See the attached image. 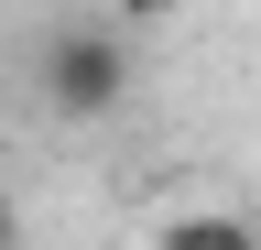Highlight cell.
<instances>
[{
  "instance_id": "cell-1",
  "label": "cell",
  "mask_w": 261,
  "mask_h": 250,
  "mask_svg": "<svg viewBox=\"0 0 261 250\" xmlns=\"http://www.w3.org/2000/svg\"><path fill=\"white\" fill-rule=\"evenodd\" d=\"M33 76H44V109L55 120H109L130 98V44L109 22H55L44 54H33Z\"/></svg>"
},
{
  "instance_id": "cell-2",
  "label": "cell",
  "mask_w": 261,
  "mask_h": 250,
  "mask_svg": "<svg viewBox=\"0 0 261 250\" xmlns=\"http://www.w3.org/2000/svg\"><path fill=\"white\" fill-rule=\"evenodd\" d=\"M152 250H261V229H250L240 207H174L152 229Z\"/></svg>"
},
{
  "instance_id": "cell-3",
  "label": "cell",
  "mask_w": 261,
  "mask_h": 250,
  "mask_svg": "<svg viewBox=\"0 0 261 250\" xmlns=\"http://www.w3.org/2000/svg\"><path fill=\"white\" fill-rule=\"evenodd\" d=\"M109 11H120V22H185L196 0H109Z\"/></svg>"
},
{
  "instance_id": "cell-4",
  "label": "cell",
  "mask_w": 261,
  "mask_h": 250,
  "mask_svg": "<svg viewBox=\"0 0 261 250\" xmlns=\"http://www.w3.org/2000/svg\"><path fill=\"white\" fill-rule=\"evenodd\" d=\"M0 250H22V207H11V185H0Z\"/></svg>"
}]
</instances>
